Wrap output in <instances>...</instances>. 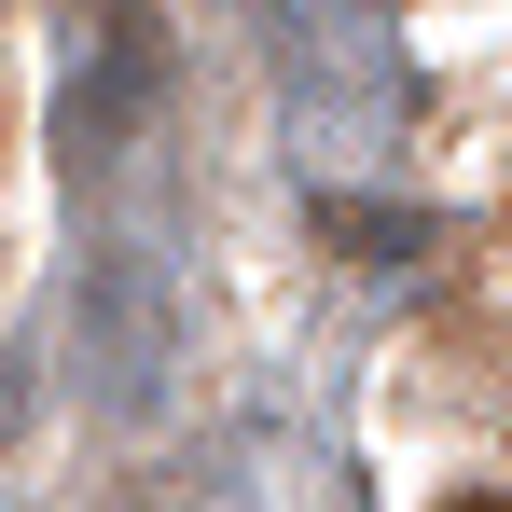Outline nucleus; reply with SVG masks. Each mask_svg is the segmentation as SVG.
<instances>
[{
    "mask_svg": "<svg viewBox=\"0 0 512 512\" xmlns=\"http://www.w3.org/2000/svg\"><path fill=\"white\" fill-rule=\"evenodd\" d=\"M443 512H512V499H443Z\"/></svg>",
    "mask_w": 512,
    "mask_h": 512,
    "instance_id": "1",
    "label": "nucleus"
}]
</instances>
